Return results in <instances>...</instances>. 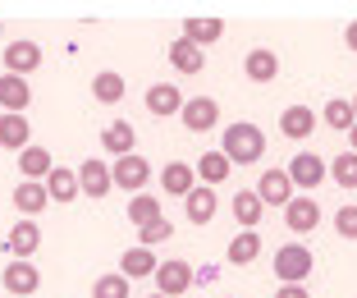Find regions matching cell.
Here are the masks:
<instances>
[{"mask_svg": "<svg viewBox=\"0 0 357 298\" xmlns=\"http://www.w3.org/2000/svg\"><path fill=\"white\" fill-rule=\"evenodd\" d=\"M220 151L234 161V165H257V161L266 156V133L252 124V119H234V124H225Z\"/></svg>", "mask_w": 357, "mask_h": 298, "instance_id": "cell-1", "label": "cell"}, {"mask_svg": "<svg viewBox=\"0 0 357 298\" xmlns=\"http://www.w3.org/2000/svg\"><path fill=\"white\" fill-rule=\"evenodd\" d=\"M312 267H316V257H312L307 244L275 248V280H280V285H307V280H312Z\"/></svg>", "mask_w": 357, "mask_h": 298, "instance_id": "cell-2", "label": "cell"}, {"mask_svg": "<svg viewBox=\"0 0 357 298\" xmlns=\"http://www.w3.org/2000/svg\"><path fill=\"white\" fill-rule=\"evenodd\" d=\"M192 285H197V276H192V262H178V257L160 262V271H156V294L178 298V294H188Z\"/></svg>", "mask_w": 357, "mask_h": 298, "instance_id": "cell-3", "label": "cell"}, {"mask_svg": "<svg viewBox=\"0 0 357 298\" xmlns=\"http://www.w3.org/2000/svg\"><path fill=\"white\" fill-rule=\"evenodd\" d=\"M326 174H330V165L321 156H312V151H298V156L289 161V179H294L298 193H316Z\"/></svg>", "mask_w": 357, "mask_h": 298, "instance_id": "cell-4", "label": "cell"}, {"mask_svg": "<svg viewBox=\"0 0 357 298\" xmlns=\"http://www.w3.org/2000/svg\"><path fill=\"white\" fill-rule=\"evenodd\" d=\"M110 174H115V188H124V193H142L147 188V179H151V165H147V156H119L115 165H110Z\"/></svg>", "mask_w": 357, "mask_h": 298, "instance_id": "cell-5", "label": "cell"}, {"mask_svg": "<svg viewBox=\"0 0 357 298\" xmlns=\"http://www.w3.org/2000/svg\"><path fill=\"white\" fill-rule=\"evenodd\" d=\"M0 285H5L10 298H28L42 289V271L32 267V262H10V267L0 271Z\"/></svg>", "mask_w": 357, "mask_h": 298, "instance_id": "cell-6", "label": "cell"}, {"mask_svg": "<svg viewBox=\"0 0 357 298\" xmlns=\"http://www.w3.org/2000/svg\"><path fill=\"white\" fill-rule=\"evenodd\" d=\"M183 128L188 133H206V128L220 124V101L215 96H188V106H183Z\"/></svg>", "mask_w": 357, "mask_h": 298, "instance_id": "cell-7", "label": "cell"}, {"mask_svg": "<svg viewBox=\"0 0 357 298\" xmlns=\"http://www.w3.org/2000/svg\"><path fill=\"white\" fill-rule=\"evenodd\" d=\"M284 225H289V230H294L298 239H303V234H312L316 225H321V207H316V198H312V193H298L294 202L284 207Z\"/></svg>", "mask_w": 357, "mask_h": 298, "instance_id": "cell-8", "label": "cell"}, {"mask_svg": "<svg viewBox=\"0 0 357 298\" xmlns=\"http://www.w3.org/2000/svg\"><path fill=\"white\" fill-rule=\"evenodd\" d=\"M257 198H261L266 207H289L298 198L294 179H289V170H266L261 179H257Z\"/></svg>", "mask_w": 357, "mask_h": 298, "instance_id": "cell-9", "label": "cell"}, {"mask_svg": "<svg viewBox=\"0 0 357 298\" xmlns=\"http://www.w3.org/2000/svg\"><path fill=\"white\" fill-rule=\"evenodd\" d=\"M183 106H188V96L178 92V83H151V87H147V110H151L156 119L183 115Z\"/></svg>", "mask_w": 357, "mask_h": 298, "instance_id": "cell-10", "label": "cell"}, {"mask_svg": "<svg viewBox=\"0 0 357 298\" xmlns=\"http://www.w3.org/2000/svg\"><path fill=\"white\" fill-rule=\"evenodd\" d=\"M42 69V46L37 42H10L5 46V74H19V78H28V74H37Z\"/></svg>", "mask_w": 357, "mask_h": 298, "instance_id": "cell-11", "label": "cell"}, {"mask_svg": "<svg viewBox=\"0 0 357 298\" xmlns=\"http://www.w3.org/2000/svg\"><path fill=\"white\" fill-rule=\"evenodd\" d=\"M37 248H42V225L37 221H19L10 234H5V253H10L14 262H28Z\"/></svg>", "mask_w": 357, "mask_h": 298, "instance_id": "cell-12", "label": "cell"}, {"mask_svg": "<svg viewBox=\"0 0 357 298\" xmlns=\"http://www.w3.org/2000/svg\"><path fill=\"white\" fill-rule=\"evenodd\" d=\"M32 106V83L19 74H0V110L5 115H23Z\"/></svg>", "mask_w": 357, "mask_h": 298, "instance_id": "cell-13", "label": "cell"}, {"mask_svg": "<svg viewBox=\"0 0 357 298\" xmlns=\"http://www.w3.org/2000/svg\"><path fill=\"white\" fill-rule=\"evenodd\" d=\"M78 184H83L87 198H105V193L115 188V174H110V165H105L101 156H87L83 165H78Z\"/></svg>", "mask_w": 357, "mask_h": 298, "instance_id": "cell-14", "label": "cell"}, {"mask_svg": "<svg viewBox=\"0 0 357 298\" xmlns=\"http://www.w3.org/2000/svg\"><path fill=\"white\" fill-rule=\"evenodd\" d=\"M165 55H169V64H174L178 74H202V69H206V51H202V46H192L188 37H174V42L165 46Z\"/></svg>", "mask_w": 357, "mask_h": 298, "instance_id": "cell-15", "label": "cell"}, {"mask_svg": "<svg viewBox=\"0 0 357 298\" xmlns=\"http://www.w3.org/2000/svg\"><path fill=\"white\" fill-rule=\"evenodd\" d=\"M101 147L110 151V156H133L137 151V133H133V124H128V119H110V124L101 128Z\"/></svg>", "mask_w": 357, "mask_h": 298, "instance_id": "cell-16", "label": "cell"}, {"mask_svg": "<svg viewBox=\"0 0 357 298\" xmlns=\"http://www.w3.org/2000/svg\"><path fill=\"white\" fill-rule=\"evenodd\" d=\"M14 207H19L23 221H32V216H42L46 207H51V193H46V184H37V179H19V188H14Z\"/></svg>", "mask_w": 357, "mask_h": 298, "instance_id": "cell-17", "label": "cell"}, {"mask_svg": "<svg viewBox=\"0 0 357 298\" xmlns=\"http://www.w3.org/2000/svg\"><path fill=\"white\" fill-rule=\"evenodd\" d=\"M160 188H165L169 198H188V193L197 188V165H188V161H169L165 170H160Z\"/></svg>", "mask_w": 357, "mask_h": 298, "instance_id": "cell-18", "label": "cell"}, {"mask_svg": "<svg viewBox=\"0 0 357 298\" xmlns=\"http://www.w3.org/2000/svg\"><path fill=\"white\" fill-rule=\"evenodd\" d=\"M243 74L252 78V83H275V78H280V55H275L271 46H252L248 60H243Z\"/></svg>", "mask_w": 357, "mask_h": 298, "instance_id": "cell-19", "label": "cell"}, {"mask_svg": "<svg viewBox=\"0 0 357 298\" xmlns=\"http://www.w3.org/2000/svg\"><path fill=\"white\" fill-rule=\"evenodd\" d=\"M183 211H188L192 225H211V221H215V211H220V198H215V188L197 184V188L183 198Z\"/></svg>", "mask_w": 357, "mask_h": 298, "instance_id": "cell-20", "label": "cell"}, {"mask_svg": "<svg viewBox=\"0 0 357 298\" xmlns=\"http://www.w3.org/2000/svg\"><path fill=\"white\" fill-rule=\"evenodd\" d=\"M316 124H321V115H312V106H284V115H280V133L294 138V142L312 138Z\"/></svg>", "mask_w": 357, "mask_h": 298, "instance_id": "cell-21", "label": "cell"}, {"mask_svg": "<svg viewBox=\"0 0 357 298\" xmlns=\"http://www.w3.org/2000/svg\"><path fill=\"white\" fill-rule=\"evenodd\" d=\"M156 271H160V262H156V253H151V248H128L124 257H119V276H128V280H156Z\"/></svg>", "mask_w": 357, "mask_h": 298, "instance_id": "cell-22", "label": "cell"}, {"mask_svg": "<svg viewBox=\"0 0 357 298\" xmlns=\"http://www.w3.org/2000/svg\"><path fill=\"white\" fill-rule=\"evenodd\" d=\"M46 193H51V202H60V207H69L74 198H83L78 170H64V165H55V170L46 174Z\"/></svg>", "mask_w": 357, "mask_h": 298, "instance_id": "cell-23", "label": "cell"}, {"mask_svg": "<svg viewBox=\"0 0 357 298\" xmlns=\"http://www.w3.org/2000/svg\"><path fill=\"white\" fill-rule=\"evenodd\" d=\"M0 147L23 156V151L32 147V124L23 115H0Z\"/></svg>", "mask_w": 357, "mask_h": 298, "instance_id": "cell-24", "label": "cell"}, {"mask_svg": "<svg viewBox=\"0 0 357 298\" xmlns=\"http://www.w3.org/2000/svg\"><path fill=\"white\" fill-rule=\"evenodd\" d=\"M225 257H229V267H252L257 257H261V234L257 230H238L229 239V248H225Z\"/></svg>", "mask_w": 357, "mask_h": 298, "instance_id": "cell-25", "label": "cell"}, {"mask_svg": "<svg viewBox=\"0 0 357 298\" xmlns=\"http://www.w3.org/2000/svg\"><path fill=\"white\" fill-rule=\"evenodd\" d=\"M229 170H234V161L225 156V151H202V161H197V184L220 188V184L229 179Z\"/></svg>", "mask_w": 357, "mask_h": 298, "instance_id": "cell-26", "label": "cell"}, {"mask_svg": "<svg viewBox=\"0 0 357 298\" xmlns=\"http://www.w3.org/2000/svg\"><path fill=\"white\" fill-rule=\"evenodd\" d=\"M124 92H128V83H124V74H115V69H101V74L92 78V96L101 101V106H119Z\"/></svg>", "mask_w": 357, "mask_h": 298, "instance_id": "cell-27", "label": "cell"}, {"mask_svg": "<svg viewBox=\"0 0 357 298\" xmlns=\"http://www.w3.org/2000/svg\"><path fill=\"white\" fill-rule=\"evenodd\" d=\"M183 37H188L192 46L206 51V46H215L225 37V23L220 19H183Z\"/></svg>", "mask_w": 357, "mask_h": 298, "instance_id": "cell-28", "label": "cell"}, {"mask_svg": "<svg viewBox=\"0 0 357 298\" xmlns=\"http://www.w3.org/2000/svg\"><path fill=\"white\" fill-rule=\"evenodd\" d=\"M261 211H266V202L257 198V188L234 193V221H238L243 230H257V225H261Z\"/></svg>", "mask_w": 357, "mask_h": 298, "instance_id": "cell-29", "label": "cell"}, {"mask_svg": "<svg viewBox=\"0 0 357 298\" xmlns=\"http://www.w3.org/2000/svg\"><path fill=\"white\" fill-rule=\"evenodd\" d=\"M19 170H23V179H37V184H46V174L55 170V161H51V151H46V147H37V142H32V147L19 156Z\"/></svg>", "mask_w": 357, "mask_h": 298, "instance_id": "cell-30", "label": "cell"}, {"mask_svg": "<svg viewBox=\"0 0 357 298\" xmlns=\"http://www.w3.org/2000/svg\"><path fill=\"white\" fill-rule=\"evenodd\" d=\"M321 124L339 128V133H353V128H357L353 101H344V96H335V101H326V110H321Z\"/></svg>", "mask_w": 357, "mask_h": 298, "instance_id": "cell-31", "label": "cell"}, {"mask_svg": "<svg viewBox=\"0 0 357 298\" xmlns=\"http://www.w3.org/2000/svg\"><path fill=\"white\" fill-rule=\"evenodd\" d=\"M160 198L156 193H137V198H128V221L137 225V230H142V225H151V221H160Z\"/></svg>", "mask_w": 357, "mask_h": 298, "instance_id": "cell-32", "label": "cell"}, {"mask_svg": "<svg viewBox=\"0 0 357 298\" xmlns=\"http://www.w3.org/2000/svg\"><path fill=\"white\" fill-rule=\"evenodd\" d=\"M330 179L339 184V188H357V151H344V156L330 161Z\"/></svg>", "mask_w": 357, "mask_h": 298, "instance_id": "cell-33", "label": "cell"}, {"mask_svg": "<svg viewBox=\"0 0 357 298\" xmlns=\"http://www.w3.org/2000/svg\"><path fill=\"white\" fill-rule=\"evenodd\" d=\"M128 285H133L128 276H119V271H110V276H101V280L92 285V298H128Z\"/></svg>", "mask_w": 357, "mask_h": 298, "instance_id": "cell-34", "label": "cell"}, {"mask_svg": "<svg viewBox=\"0 0 357 298\" xmlns=\"http://www.w3.org/2000/svg\"><path fill=\"white\" fill-rule=\"evenodd\" d=\"M169 234H174V225L160 216V221H151V225H142V230H137V244H142V248H156V244H165Z\"/></svg>", "mask_w": 357, "mask_h": 298, "instance_id": "cell-35", "label": "cell"}, {"mask_svg": "<svg viewBox=\"0 0 357 298\" xmlns=\"http://www.w3.org/2000/svg\"><path fill=\"white\" fill-rule=\"evenodd\" d=\"M335 230L344 239H357V207H339L335 211Z\"/></svg>", "mask_w": 357, "mask_h": 298, "instance_id": "cell-36", "label": "cell"}, {"mask_svg": "<svg viewBox=\"0 0 357 298\" xmlns=\"http://www.w3.org/2000/svg\"><path fill=\"white\" fill-rule=\"evenodd\" d=\"M275 298H312V294H307V285H280Z\"/></svg>", "mask_w": 357, "mask_h": 298, "instance_id": "cell-37", "label": "cell"}, {"mask_svg": "<svg viewBox=\"0 0 357 298\" xmlns=\"http://www.w3.org/2000/svg\"><path fill=\"white\" fill-rule=\"evenodd\" d=\"M344 42H348V51H357V19L344 28Z\"/></svg>", "mask_w": 357, "mask_h": 298, "instance_id": "cell-38", "label": "cell"}, {"mask_svg": "<svg viewBox=\"0 0 357 298\" xmlns=\"http://www.w3.org/2000/svg\"><path fill=\"white\" fill-rule=\"evenodd\" d=\"M348 151H357V128H353V133H348Z\"/></svg>", "mask_w": 357, "mask_h": 298, "instance_id": "cell-39", "label": "cell"}, {"mask_svg": "<svg viewBox=\"0 0 357 298\" xmlns=\"http://www.w3.org/2000/svg\"><path fill=\"white\" fill-rule=\"evenodd\" d=\"M353 115H357V96H353Z\"/></svg>", "mask_w": 357, "mask_h": 298, "instance_id": "cell-40", "label": "cell"}, {"mask_svg": "<svg viewBox=\"0 0 357 298\" xmlns=\"http://www.w3.org/2000/svg\"><path fill=\"white\" fill-rule=\"evenodd\" d=\"M0 37H5V23H0Z\"/></svg>", "mask_w": 357, "mask_h": 298, "instance_id": "cell-41", "label": "cell"}, {"mask_svg": "<svg viewBox=\"0 0 357 298\" xmlns=\"http://www.w3.org/2000/svg\"><path fill=\"white\" fill-rule=\"evenodd\" d=\"M151 298H165V294H151Z\"/></svg>", "mask_w": 357, "mask_h": 298, "instance_id": "cell-42", "label": "cell"}]
</instances>
